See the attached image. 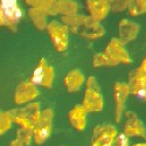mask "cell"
Segmentation results:
<instances>
[{"label":"cell","mask_w":146,"mask_h":146,"mask_svg":"<svg viewBox=\"0 0 146 146\" xmlns=\"http://www.w3.org/2000/svg\"><path fill=\"white\" fill-rule=\"evenodd\" d=\"M129 14L132 17H139L146 13V0H130L127 6Z\"/></svg>","instance_id":"21"},{"label":"cell","mask_w":146,"mask_h":146,"mask_svg":"<svg viewBox=\"0 0 146 146\" xmlns=\"http://www.w3.org/2000/svg\"><path fill=\"white\" fill-rule=\"evenodd\" d=\"M92 64L95 68H100V67H112L116 66V63L110 57H108V55L102 52V53H97L92 57Z\"/></svg>","instance_id":"23"},{"label":"cell","mask_w":146,"mask_h":146,"mask_svg":"<svg viewBox=\"0 0 146 146\" xmlns=\"http://www.w3.org/2000/svg\"><path fill=\"white\" fill-rule=\"evenodd\" d=\"M87 110L82 104L75 105L68 113V119L70 125L75 130L83 131L87 126Z\"/></svg>","instance_id":"16"},{"label":"cell","mask_w":146,"mask_h":146,"mask_svg":"<svg viewBox=\"0 0 146 146\" xmlns=\"http://www.w3.org/2000/svg\"><path fill=\"white\" fill-rule=\"evenodd\" d=\"M40 95L38 87L34 86L31 81L21 82L15 89L14 92V102L15 104H29L35 102L34 100Z\"/></svg>","instance_id":"12"},{"label":"cell","mask_w":146,"mask_h":146,"mask_svg":"<svg viewBox=\"0 0 146 146\" xmlns=\"http://www.w3.org/2000/svg\"><path fill=\"white\" fill-rule=\"evenodd\" d=\"M86 77L84 74L80 69L70 70L64 77V86L68 90V92H77L81 87L86 83Z\"/></svg>","instance_id":"17"},{"label":"cell","mask_w":146,"mask_h":146,"mask_svg":"<svg viewBox=\"0 0 146 146\" xmlns=\"http://www.w3.org/2000/svg\"><path fill=\"white\" fill-rule=\"evenodd\" d=\"M9 146H26L25 144H22L20 140H18V139H14V140H12L11 143H9Z\"/></svg>","instance_id":"28"},{"label":"cell","mask_w":146,"mask_h":146,"mask_svg":"<svg viewBox=\"0 0 146 146\" xmlns=\"http://www.w3.org/2000/svg\"><path fill=\"white\" fill-rule=\"evenodd\" d=\"M0 9H1L3 14L4 26L15 33L23 15L19 3L17 0H1L0 1Z\"/></svg>","instance_id":"4"},{"label":"cell","mask_w":146,"mask_h":146,"mask_svg":"<svg viewBox=\"0 0 146 146\" xmlns=\"http://www.w3.org/2000/svg\"><path fill=\"white\" fill-rule=\"evenodd\" d=\"M140 27L138 23L133 22L129 19H121L118 23V33H119V40L124 44L135 40L139 34Z\"/></svg>","instance_id":"14"},{"label":"cell","mask_w":146,"mask_h":146,"mask_svg":"<svg viewBox=\"0 0 146 146\" xmlns=\"http://www.w3.org/2000/svg\"><path fill=\"white\" fill-rule=\"evenodd\" d=\"M53 119H54L53 109L47 108L41 112L39 123H38V125L35 126V129L33 131V140H34V143L36 145H42L52 136Z\"/></svg>","instance_id":"5"},{"label":"cell","mask_w":146,"mask_h":146,"mask_svg":"<svg viewBox=\"0 0 146 146\" xmlns=\"http://www.w3.org/2000/svg\"><path fill=\"white\" fill-rule=\"evenodd\" d=\"M47 31L49 34V38L54 48L60 52H66L69 46V29L66 25L58 21H50L48 22Z\"/></svg>","instance_id":"6"},{"label":"cell","mask_w":146,"mask_h":146,"mask_svg":"<svg viewBox=\"0 0 146 146\" xmlns=\"http://www.w3.org/2000/svg\"><path fill=\"white\" fill-rule=\"evenodd\" d=\"M26 4L43 11L47 15L58 14V1L56 0H26Z\"/></svg>","instance_id":"18"},{"label":"cell","mask_w":146,"mask_h":146,"mask_svg":"<svg viewBox=\"0 0 146 146\" xmlns=\"http://www.w3.org/2000/svg\"><path fill=\"white\" fill-rule=\"evenodd\" d=\"M130 95V89L127 83L117 82L113 87V98H115V120L116 123H119L121 116L125 111V104L127 96Z\"/></svg>","instance_id":"10"},{"label":"cell","mask_w":146,"mask_h":146,"mask_svg":"<svg viewBox=\"0 0 146 146\" xmlns=\"http://www.w3.org/2000/svg\"><path fill=\"white\" fill-rule=\"evenodd\" d=\"M14 123L13 120V111H1L0 110V136L7 132L12 124Z\"/></svg>","instance_id":"22"},{"label":"cell","mask_w":146,"mask_h":146,"mask_svg":"<svg viewBox=\"0 0 146 146\" xmlns=\"http://www.w3.org/2000/svg\"><path fill=\"white\" fill-rule=\"evenodd\" d=\"M60 146H66V145H60Z\"/></svg>","instance_id":"31"},{"label":"cell","mask_w":146,"mask_h":146,"mask_svg":"<svg viewBox=\"0 0 146 146\" xmlns=\"http://www.w3.org/2000/svg\"><path fill=\"white\" fill-rule=\"evenodd\" d=\"M118 131L116 126L110 124L97 125L94 129L90 146H112Z\"/></svg>","instance_id":"8"},{"label":"cell","mask_w":146,"mask_h":146,"mask_svg":"<svg viewBox=\"0 0 146 146\" xmlns=\"http://www.w3.org/2000/svg\"><path fill=\"white\" fill-rule=\"evenodd\" d=\"M34 86L50 89L54 82V68L47 62L46 58H41L33 70L32 77L29 80Z\"/></svg>","instance_id":"7"},{"label":"cell","mask_w":146,"mask_h":146,"mask_svg":"<svg viewBox=\"0 0 146 146\" xmlns=\"http://www.w3.org/2000/svg\"><path fill=\"white\" fill-rule=\"evenodd\" d=\"M77 9L78 5L76 1H71V0H60L58 1V14H62V18L76 15Z\"/></svg>","instance_id":"20"},{"label":"cell","mask_w":146,"mask_h":146,"mask_svg":"<svg viewBox=\"0 0 146 146\" xmlns=\"http://www.w3.org/2000/svg\"><path fill=\"white\" fill-rule=\"evenodd\" d=\"M125 113V125H124V133L127 137H146V129L144 123L138 118L137 113L133 111H127Z\"/></svg>","instance_id":"13"},{"label":"cell","mask_w":146,"mask_h":146,"mask_svg":"<svg viewBox=\"0 0 146 146\" xmlns=\"http://www.w3.org/2000/svg\"><path fill=\"white\" fill-rule=\"evenodd\" d=\"M82 105L87 110V112H97L103 109L104 100L101 86L95 76H90L86 81V92H84Z\"/></svg>","instance_id":"2"},{"label":"cell","mask_w":146,"mask_h":146,"mask_svg":"<svg viewBox=\"0 0 146 146\" xmlns=\"http://www.w3.org/2000/svg\"><path fill=\"white\" fill-rule=\"evenodd\" d=\"M86 4L89 17L98 22L103 20L110 12V1L106 0H89Z\"/></svg>","instance_id":"15"},{"label":"cell","mask_w":146,"mask_h":146,"mask_svg":"<svg viewBox=\"0 0 146 146\" xmlns=\"http://www.w3.org/2000/svg\"><path fill=\"white\" fill-rule=\"evenodd\" d=\"M61 22L66 25L72 34L81 35L83 38L89 40H96L102 38L105 31L103 26L98 21L94 20L89 15H71V17H63L61 19Z\"/></svg>","instance_id":"1"},{"label":"cell","mask_w":146,"mask_h":146,"mask_svg":"<svg viewBox=\"0 0 146 146\" xmlns=\"http://www.w3.org/2000/svg\"><path fill=\"white\" fill-rule=\"evenodd\" d=\"M133 146H146V144H135Z\"/></svg>","instance_id":"30"},{"label":"cell","mask_w":146,"mask_h":146,"mask_svg":"<svg viewBox=\"0 0 146 146\" xmlns=\"http://www.w3.org/2000/svg\"><path fill=\"white\" fill-rule=\"evenodd\" d=\"M127 86L130 94L135 96L137 101L146 103V77L140 74L138 69L132 70L129 74Z\"/></svg>","instance_id":"11"},{"label":"cell","mask_w":146,"mask_h":146,"mask_svg":"<svg viewBox=\"0 0 146 146\" xmlns=\"http://www.w3.org/2000/svg\"><path fill=\"white\" fill-rule=\"evenodd\" d=\"M12 111H13V120L15 124H18L20 127H26L33 131L38 125L42 112L39 102H32L29 104H26L25 108Z\"/></svg>","instance_id":"3"},{"label":"cell","mask_w":146,"mask_h":146,"mask_svg":"<svg viewBox=\"0 0 146 146\" xmlns=\"http://www.w3.org/2000/svg\"><path fill=\"white\" fill-rule=\"evenodd\" d=\"M130 145V140L129 137L125 135L124 132H120L116 136L112 146H129Z\"/></svg>","instance_id":"26"},{"label":"cell","mask_w":146,"mask_h":146,"mask_svg":"<svg viewBox=\"0 0 146 146\" xmlns=\"http://www.w3.org/2000/svg\"><path fill=\"white\" fill-rule=\"evenodd\" d=\"M28 17L31 18L32 22H33V25L42 31L44 28H47L48 26V22H47V14L44 13L43 11L39 9V8H36V7H31L28 9Z\"/></svg>","instance_id":"19"},{"label":"cell","mask_w":146,"mask_h":146,"mask_svg":"<svg viewBox=\"0 0 146 146\" xmlns=\"http://www.w3.org/2000/svg\"><path fill=\"white\" fill-rule=\"evenodd\" d=\"M138 70H139V72H140L141 75H144V76L146 77V55H145V57H144V60H143L140 67L138 68Z\"/></svg>","instance_id":"27"},{"label":"cell","mask_w":146,"mask_h":146,"mask_svg":"<svg viewBox=\"0 0 146 146\" xmlns=\"http://www.w3.org/2000/svg\"><path fill=\"white\" fill-rule=\"evenodd\" d=\"M15 139L20 140L26 146H29L33 141V130H29V129H26V127H19L18 131H17Z\"/></svg>","instance_id":"24"},{"label":"cell","mask_w":146,"mask_h":146,"mask_svg":"<svg viewBox=\"0 0 146 146\" xmlns=\"http://www.w3.org/2000/svg\"><path fill=\"white\" fill-rule=\"evenodd\" d=\"M129 1L126 0H115V1H110V9L112 12H123L127 9Z\"/></svg>","instance_id":"25"},{"label":"cell","mask_w":146,"mask_h":146,"mask_svg":"<svg viewBox=\"0 0 146 146\" xmlns=\"http://www.w3.org/2000/svg\"><path fill=\"white\" fill-rule=\"evenodd\" d=\"M0 26H4V20H3V14H1V9H0Z\"/></svg>","instance_id":"29"},{"label":"cell","mask_w":146,"mask_h":146,"mask_svg":"<svg viewBox=\"0 0 146 146\" xmlns=\"http://www.w3.org/2000/svg\"><path fill=\"white\" fill-rule=\"evenodd\" d=\"M104 53L110 57L116 64L119 63H131V57L125 49V44L121 42L118 38L111 39V41L108 43L106 48L104 49Z\"/></svg>","instance_id":"9"}]
</instances>
